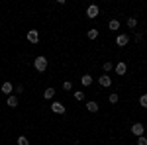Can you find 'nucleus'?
Listing matches in <instances>:
<instances>
[{
  "mask_svg": "<svg viewBox=\"0 0 147 145\" xmlns=\"http://www.w3.org/2000/svg\"><path fill=\"white\" fill-rule=\"evenodd\" d=\"M118 100H120V96H118V94H110V104H116Z\"/></svg>",
  "mask_w": 147,
  "mask_h": 145,
  "instance_id": "aec40b11",
  "label": "nucleus"
},
{
  "mask_svg": "<svg viewBox=\"0 0 147 145\" xmlns=\"http://www.w3.org/2000/svg\"><path fill=\"white\" fill-rule=\"evenodd\" d=\"M136 26H137L136 18H127V28H136Z\"/></svg>",
  "mask_w": 147,
  "mask_h": 145,
  "instance_id": "6ab92c4d",
  "label": "nucleus"
},
{
  "mask_svg": "<svg viewBox=\"0 0 147 145\" xmlns=\"http://www.w3.org/2000/svg\"><path fill=\"white\" fill-rule=\"evenodd\" d=\"M143 132H145V125H141V123H134V125H131V134L137 135V137H141Z\"/></svg>",
  "mask_w": 147,
  "mask_h": 145,
  "instance_id": "f03ea898",
  "label": "nucleus"
},
{
  "mask_svg": "<svg viewBox=\"0 0 147 145\" xmlns=\"http://www.w3.org/2000/svg\"><path fill=\"white\" fill-rule=\"evenodd\" d=\"M98 82H100V86H110V84H112V78L108 77V75H102V77L98 78Z\"/></svg>",
  "mask_w": 147,
  "mask_h": 145,
  "instance_id": "0eeeda50",
  "label": "nucleus"
},
{
  "mask_svg": "<svg viewBox=\"0 0 147 145\" xmlns=\"http://www.w3.org/2000/svg\"><path fill=\"white\" fill-rule=\"evenodd\" d=\"M112 63H104V71H106V73H108V71H112Z\"/></svg>",
  "mask_w": 147,
  "mask_h": 145,
  "instance_id": "5701e85b",
  "label": "nucleus"
},
{
  "mask_svg": "<svg viewBox=\"0 0 147 145\" xmlns=\"http://www.w3.org/2000/svg\"><path fill=\"white\" fill-rule=\"evenodd\" d=\"M18 145H30L28 137H26V135H20V137H18Z\"/></svg>",
  "mask_w": 147,
  "mask_h": 145,
  "instance_id": "f3484780",
  "label": "nucleus"
},
{
  "mask_svg": "<svg viewBox=\"0 0 147 145\" xmlns=\"http://www.w3.org/2000/svg\"><path fill=\"white\" fill-rule=\"evenodd\" d=\"M8 106H10V108H14V106H18V98H16L14 94H10V96H8Z\"/></svg>",
  "mask_w": 147,
  "mask_h": 145,
  "instance_id": "4468645a",
  "label": "nucleus"
},
{
  "mask_svg": "<svg viewBox=\"0 0 147 145\" xmlns=\"http://www.w3.org/2000/svg\"><path fill=\"white\" fill-rule=\"evenodd\" d=\"M137 145H147V139L141 135V137H137Z\"/></svg>",
  "mask_w": 147,
  "mask_h": 145,
  "instance_id": "412c9836",
  "label": "nucleus"
},
{
  "mask_svg": "<svg viewBox=\"0 0 147 145\" xmlns=\"http://www.w3.org/2000/svg\"><path fill=\"white\" fill-rule=\"evenodd\" d=\"M80 82H82L84 86H90V84H92V77H90V75H84V77L80 78Z\"/></svg>",
  "mask_w": 147,
  "mask_h": 145,
  "instance_id": "9b49d317",
  "label": "nucleus"
},
{
  "mask_svg": "<svg viewBox=\"0 0 147 145\" xmlns=\"http://www.w3.org/2000/svg\"><path fill=\"white\" fill-rule=\"evenodd\" d=\"M116 73H118V75H125V71H127V65H125V63H116Z\"/></svg>",
  "mask_w": 147,
  "mask_h": 145,
  "instance_id": "6e6552de",
  "label": "nucleus"
},
{
  "mask_svg": "<svg viewBox=\"0 0 147 145\" xmlns=\"http://www.w3.org/2000/svg\"><path fill=\"white\" fill-rule=\"evenodd\" d=\"M127 41H129V37L125 34H120L118 37H116V43H118V47H125L127 45Z\"/></svg>",
  "mask_w": 147,
  "mask_h": 145,
  "instance_id": "20e7f679",
  "label": "nucleus"
},
{
  "mask_svg": "<svg viewBox=\"0 0 147 145\" xmlns=\"http://www.w3.org/2000/svg\"><path fill=\"white\" fill-rule=\"evenodd\" d=\"M55 96V88H45V92H43V98L45 100H51Z\"/></svg>",
  "mask_w": 147,
  "mask_h": 145,
  "instance_id": "9d476101",
  "label": "nucleus"
},
{
  "mask_svg": "<svg viewBox=\"0 0 147 145\" xmlns=\"http://www.w3.org/2000/svg\"><path fill=\"white\" fill-rule=\"evenodd\" d=\"M34 67L39 71V73H43L47 69V59L43 55H39V57H35V61H34Z\"/></svg>",
  "mask_w": 147,
  "mask_h": 145,
  "instance_id": "f257e3e1",
  "label": "nucleus"
},
{
  "mask_svg": "<svg viewBox=\"0 0 147 145\" xmlns=\"http://www.w3.org/2000/svg\"><path fill=\"white\" fill-rule=\"evenodd\" d=\"M63 88H65V90H71V88H73V84H71L69 80H65V82H63Z\"/></svg>",
  "mask_w": 147,
  "mask_h": 145,
  "instance_id": "4be33fe9",
  "label": "nucleus"
},
{
  "mask_svg": "<svg viewBox=\"0 0 147 145\" xmlns=\"http://www.w3.org/2000/svg\"><path fill=\"white\" fill-rule=\"evenodd\" d=\"M98 12H100V8H98V6H96V4H92V6H88V10H86V16H88V18H92V20H94V18H96V16H98Z\"/></svg>",
  "mask_w": 147,
  "mask_h": 145,
  "instance_id": "7ed1b4c3",
  "label": "nucleus"
},
{
  "mask_svg": "<svg viewBox=\"0 0 147 145\" xmlns=\"http://www.w3.org/2000/svg\"><path fill=\"white\" fill-rule=\"evenodd\" d=\"M139 104H141L143 108H147V94H141V96H139Z\"/></svg>",
  "mask_w": 147,
  "mask_h": 145,
  "instance_id": "a211bd4d",
  "label": "nucleus"
},
{
  "mask_svg": "<svg viewBox=\"0 0 147 145\" xmlns=\"http://www.w3.org/2000/svg\"><path fill=\"white\" fill-rule=\"evenodd\" d=\"M108 28H110L112 32H116V30H120V22H118V20H110V24H108Z\"/></svg>",
  "mask_w": 147,
  "mask_h": 145,
  "instance_id": "ddd939ff",
  "label": "nucleus"
},
{
  "mask_svg": "<svg viewBox=\"0 0 147 145\" xmlns=\"http://www.w3.org/2000/svg\"><path fill=\"white\" fill-rule=\"evenodd\" d=\"M73 96H75V100H84V92H80V90H77V92H73Z\"/></svg>",
  "mask_w": 147,
  "mask_h": 145,
  "instance_id": "dca6fc26",
  "label": "nucleus"
},
{
  "mask_svg": "<svg viewBox=\"0 0 147 145\" xmlns=\"http://www.w3.org/2000/svg\"><path fill=\"white\" fill-rule=\"evenodd\" d=\"M28 41H30V43H37V41H39V34H37L35 30L28 32Z\"/></svg>",
  "mask_w": 147,
  "mask_h": 145,
  "instance_id": "423d86ee",
  "label": "nucleus"
},
{
  "mask_svg": "<svg viewBox=\"0 0 147 145\" xmlns=\"http://www.w3.org/2000/svg\"><path fill=\"white\" fill-rule=\"evenodd\" d=\"M86 110H88V112H92V114H94V112H98V104H96L94 100L86 102Z\"/></svg>",
  "mask_w": 147,
  "mask_h": 145,
  "instance_id": "1a4fd4ad",
  "label": "nucleus"
},
{
  "mask_svg": "<svg viewBox=\"0 0 147 145\" xmlns=\"http://www.w3.org/2000/svg\"><path fill=\"white\" fill-rule=\"evenodd\" d=\"M88 39H96V37H98V30H94V28H92V30H88Z\"/></svg>",
  "mask_w": 147,
  "mask_h": 145,
  "instance_id": "2eb2a0df",
  "label": "nucleus"
},
{
  "mask_svg": "<svg viewBox=\"0 0 147 145\" xmlns=\"http://www.w3.org/2000/svg\"><path fill=\"white\" fill-rule=\"evenodd\" d=\"M51 110L55 112V114H65V106H63L61 102H53V104H51Z\"/></svg>",
  "mask_w": 147,
  "mask_h": 145,
  "instance_id": "39448f33",
  "label": "nucleus"
},
{
  "mask_svg": "<svg viewBox=\"0 0 147 145\" xmlns=\"http://www.w3.org/2000/svg\"><path fill=\"white\" fill-rule=\"evenodd\" d=\"M2 92H4V94H10L12 92V82H2Z\"/></svg>",
  "mask_w": 147,
  "mask_h": 145,
  "instance_id": "f8f14e48",
  "label": "nucleus"
}]
</instances>
